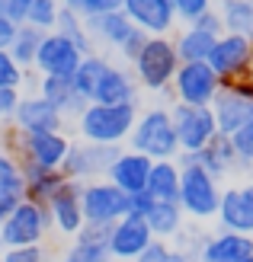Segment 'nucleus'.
I'll list each match as a JSON object with an SVG mask.
<instances>
[{
	"mask_svg": "<svg viewBox=\"0 0 253 262\" xmlns=\"http://www.w3.org/2000/svg\"><path fill=\"white\" fill-rule=\"evenodd\" d=\"M23 80H26V71L13 61L10 51H0V86H16L20 90Z\"/></svg>",
	"mask_w": 253,
	"mask_h": 262,
	"instance_id": "obj_37",
	"label": "nucleus"
},
{
	"mask_svg": "<svg viewBox=\"0 0 253 262\" xmlns=\"http://www.w3.org/2000/svg\"><path fill=\"white\" fill-rule=\"evenodd\" d=\"M13 157L29 166H42V169H61L64 157L71 150V138L64 131H13Z\"/></svg>",
	"mask_w": 253,
	"mask_h": 262,
	"instance_id": "obj_5",
	"label": "nucleus"
},
{
	"mask_svg": "<svg viewBox=\"0 0 253 262\" xmlns=\"http://www.w3.org/2000/svg\"><path fill=\"white\" fill-rule=\"evenodd\" d=\"M51 227L55 224H51L48 205L23 199L16 205V211L0 224V246H4V250H13V246H38Z\"/></svg>",
	"mask_w": 253,
	"mask_h": 262,
	"instance_id": "obj_4",
	"label": "nucleus"
},
{
	"mask_svg": "<svg viewBox=\"0 0 253 262\" xmlns=\"http://www.w3.org/2000/svg\"><path fill=\"white\" fill-rule=\"evenodd\" d=\"M135 96H138V80H135V77H131L125 68H115V64H109L90 102H103V106H122V102H135Z\"/></svg>",
	"mask_w": 253,
	"mask_h": 262,
	"instance_id": "obj_23",
	"label": "nucleus"
},
{
	"mask_svg": "<svg viewBox=\"0 0 253 262\" xmlns=\"http://www.w3.org/2000/svg\"><path fill=\"white\" fill-rule=\"evenodd\" d=\"M4 7H7V0H0V13H4Z\"/></svg>",
	"mask_w": 253,
	"mask_h": 262,
	"instance_id": "obj_50",
	"label": "nucleus"
},
{
	"mask_svg": "<svg viewBox=\"0 0 253 262\" xmlns=\"http://www.w3.org/2000/svg\"><path fill=\"white\" fill-rule=\"evenodd\" d=\"M81 61H84V51L74 42H68L58 32H45L42 48L35 55V71L42 77H74Z\"/></svg>",
	"mask_w": 253,
	"mask_h": 262,
	"instance_id": "obj_13",
	"label": "nucleus"
},
{
	"mask_svg": "<svg viewBox=\"0 0 253 262\" xmlns=\"http://www.w3.org/2000/svg\"><path fill=\"white\" fill-rule=\"evenodd\" d=\"M4 262H45V250H42V243L38 246H13V250H4Z\"/></svg>",
	"mask_w": 253,
	"mask_h": 262,
	"instance_id": "obj_39",
	"label": "nucleus"
},
{
	"mask_svg": "<svg viewBox=\"0 0 253 262\" xmlns=\"http://www.w3.org/2000/svg\"><path fill=\"white\" fill-rule=\"evenodd\" d=\"M154 240H157V237L151 233L148 221L138 217V214H125L122 221H115V224H112V233H109V256L119 259V262H135Z\"/></svg>",
	"mask_w": 253,
	"mask_h": 262,
	"instance_id": "obj_14",
	"label": "nucleus"
},
{
	"mask_svg": "<svg viewBox=\"0 0 253 262\" xmlns=\"http://www.w3.org/2000/svg\"><path fill=\"white\" fill-rule=\"evenodd\" d=\"M20 99H23V93L16 86H0V119L13 122V115L20 109Z\"/></svg>",
	"mask_w": 253,
	"mask_h": 262,
	"instance_id": "obj_41",
	"label": "nucleus"
},
{
	"mask_svg": "<svg viewBox=\"0 0 253 262\" xmlns=\"http://www.w3.org/2000/svg\"><path fill=\"white\" fill-rule=\"evenodd\" d=\"M173 253H177V250H170L164 240H154L135 262H173Z\"/></svg>",
	"mask_w": 253,
	"mask_h": 262,
	"instance_id": "obj_44",
	"label": "nucleus"
},
{
	"mask_svg": "<svg viewBox=\"0 0 253 262\" xmlns=\"http://www.w3.org/2000/svg\"><path fill=\"white\" fill-rule=\"evenodd\" d=\"M189 26L199 29V32H208V35H224V19H221L218 10H205L202 16H196Z\"/></svg>",
	"mask_w": 253,
	"mask_h": 262,
	"instance_id": "obj_38",
	"label": "nucleus"
},
{
	"mask_svg": "<svg viewBox=\"0 0 253 262\" xmlns=\"http://www.w3.org/2000/svg\"><path fill=\"white\" fill-rule=\"evenodd\" d=\"M138 122V106L135 102H122V106H103V102H90L84 115L77 119L81 138L90 144H112L122 147V141L131 138V128Z\"/></svg>",
	"mask_w": 253,
	"mask_h": 262,
	"instance_id": "obj_1",
	"label": "nucleus"
},
{
	"mask_svg": "<svg viewBox=\"0 0 253 262\" xmlns=\"http://www.w3.org/2000/svg\"><path fill=\"white\" fill-rule=\"evenodd\" d=\"M84 23H87L90 38H100V42L112 45V48H122V45H125V38L138 29V26L125 16V10L103 13V16H93V19H84Z\"/></svg>",
	"mask_w": 253,
	"mask_h": 262,
	"instance_id": "obj_24",
	"label": "nucleus"
},
{
	"mask_svg": "<svg viewBox=\"0 0 253 262\" xmlns=\"http://www.w3.org/2000/svg\"><path fill=\"white\" fill-rule=\"evenodd\" d=\"M0 262H4V253H0Z\"/></svg>",
	"mask_w": 253,
	"mask_h": 262,
	"instance_id": "obj_52",
	"label": "nucleus"
},
{
	"mask_svg": "<svg viewBox=\"0 0 253 262\" xmlns=\"http://www.w3.org/2000/svg\"><path fill=\"white\" fill-rule=\"evenodd\" d=\"M29 10H32V0H7L4 16H7L10 23H16V26H26V19H29Z\"/></svg>",
	"mask_w": 253,
	"mask_h": 262,
	"instance_id": "obj_45",
	"label": "nucleus"
},
{
	"mask_svg": "<svg viewBox=\"0 0 253 262\" xmlns=\"http://www.w3.org/2000/svg\"><path fill=\"white\" fill-rule=\"evenodd\" d=\"M224 4H228V0H224Z\"/></svg>",
	"mask_w": 253,
	"mask_h": 262,
	"instance_id": "obj_56",
	"label": "nucleus"
},
{
	"mask_svg": "<svg viewBox=\"0 0 253 262\" xmlns=\"http://www.w3.org/2000/svg\"><path fill=\"white\" fill-rule=\"evenodd\" d=\"M106 68H109V61L106 58H100V55H84V61H81V68L74 71V90L81 93L87 102L93 99V93H96V86H100V80H103V74H106Z\"/></svg>",
	"mask_w": 253,
	"mask_h": 262,
	"instance_id": "obj_28",
	"label": "nucleus"
},
{
	"mask_svg": "<svg viewBox=\"0 0 253 262\" xmlns=\"http://www.w3.org/2000/svg\"><path fill=\"white\" fill-rule=\"evenodd\" d=\"M119 154H122V147H112V144L77 141V144H71L68 157H64L61 173L74 182H93L100 176H109V169L119 160Z\"/></svg>",
	"mask_w": 253,
	"mask_h": 262,
	"instance_id": "obj_7",
	"label": "nucleus"
},
{
	"mask_svg": "<svg viewBox=\"0 0 253 262\" xmlns=\"http://www.w3.org/2000/svg\"><path fill=\"white\" fill-rule=\"evenodd\" d=\"M180 166H202L205 173H211L215 179H221L224 173H231V169L237 166V154H234V144H231V135H218L211 138L202 150L196 154H180L177 157Z\"/></svg>",
	"mask_w": 253,
	"mask_h": 262,
	"instance_id": "obj_17",
	"label": "nucleus"
},
{
	"mask_svg": "<svg viewBox=\"0 0 253 262\" xmlns=\"http://www.w3.org/2000/svg\"><path fill=\"white\" fill-rule=\"evenodd\" d=\"M170 115H173L177 138H180V154L202 150L205 144L218 135V122H215L211 106H183V102H177Z\"/></svg>",
	"mask_w": 253,
	"mask_h": 262,
	"instance_id": "obj_11",
	"label": "nucleus"
},
{
	"mask_svg": "<svg viewBox=\"0 0 253 262\" xmlns=\"http://www.w3.org/2000/svg\"><path fill=\"white\" fill-rule=\"evenodd\" d=\"M250 83H253V68H250Z\"/></svg>",
	"mask_w": 253,
	"mask_h": 262,
	"instance_id": "obj_51",
	"label": "nucleus"
},
{
	"mask_svg": "<svg viewBox=\"0 0 253 262\" xmlns=\"http://www.w3.org/2000/svg\"><path fill=\"white\" fill-rule=\"evenodd\" d=\"M148 32H141V29H135V32H131L128 38H125V45L122 48H119V51H122V58L125 61H131V64H135V58L141 55V51H144V45H148Z\"/></svg>",
	"mask_w": 253,
	"mask_h": 262,
	"instance_id": "obj_43",
	"label": "nucleus"
},
{
	"mask_svg": "<svg viewBox=\"0 0 253 262\" xmlns=\"http://www.w3.org/2000/svg\"><path fill=\"white\" fill-rule=\"evenodd\" d=\"M42 38H45L42 29H35L29 23L20 26V32H16V38H13V45H10V55L23 71L35 68V55H38V48H42Z\"/></svg>",
	"mask_w": 253,
	"mask_h": 262,
	"instance_id": "obj_29",
	"label": "nucleus"
},
{
	"mask_svg": "<svg viewBox=\"0 0 253 262\" xmlns=\"http://www.w3.org/2000/svg\"><path fill=\"white\" fill-rule=\"evenodd\" d=\"M231 144H234L237 163H241V166H253V122L244 125L241 131H234V135H231Z\"/></svg>",
	"mask_w": 253,
	"mask_h": 262,
	"instance_id": "obj_36",
	"label": "nucleus"
},
{
	"mask_svg": "<svg viewBox=\"0 0 253 262\" xmlns=\"http://www.w3.org/2000/svg\"><path fill=\"white\" fill-rule=\"evenodd\" d=\"M131 150H138L151 160H177L180 157V138L173 128V115L167 109H148L138 115L131 128Z\"/></svg>",
	"mask_w": 253,
	"mask_h": 262,
	"instance_id": "obj_2",
	"label": "nucleus"
},
{
	"mask_svg": "<svg viewBox=\"0 0 253 262\" xmlns=\"http://www.w3.org/2000/svg\"><path fill=\"white\" fill-rule=\"evenodd\" d=\"M211 112H215L221 135H234L244 125H250L253 122V83H250V77L224 83L221 93L215 96V102H211Z\"/></svg>",
	"mask_w": 253,
	"mask_h": 262,
	"instance_id": "obj_9",
	"label": "nucleus"
},
{
	"mask_svg": "<svg viewBox=\"0 0 253 262\" xmlns=\"http://www.w3.org/2000/svg\"><path fill=\"white\" fill-rule=\"evenodd\" d=\"M128 214V195L109 179L84 182V221L87 224H115Z\"/></svg>",
	"mask_w": 253,
	"mask_h": 262,
	"instance_id": "obj_12",
	"label": "nucleus"
},
{
	"mask_svg": "<svg viewBox=\"0 0 253 262\" xmlns=\"http://www.w3.org/2000/svg\"><path fill=\"white\" fill-rule=\"evenodd\" d=\"M151 205H154V199L148 192H138V195H128V214H138V217H144L151 211Z\"/></svg>",
	"mask_w": 253,
	"mask_h": 262,
	"instance_id": "obj_47",
	"label": "nucleus"
},
{
	"mask_svg": "<svg viewBox=\"0 0 253 262\" xmlns=\"http://www.w3.org/2000/svg\"><path fill=\"white\" fill-rule=\"evenodd\" d=\"M218 205H221L218 179L211 173H205L202 166H183V176H180V208H183V214H189L196 221L218 217Z\"/></svg>",
	"mask_w": 253,
	"mask_h": 262,
	"instance_id": "obj_6",
	"label": "nucleus"
},
{
	"mask_svg": "<svg viewBox=\"0 0 253 262\" xmlns=\"http://www.w3.org/2000/svg\"><path fill=\"white\" fill-rule=\"evenodd\" d=\"M221 77L211 71L208 61H186L173 77V93L183 106H211L221 93Z\"/></svg>",
	"mask_w": 253,
	"mask_h": 262,
	"instance_id": "obj_8",
	"label": "nucleus"
},
{
	"mask_svg": "<svg viewBox=\"0 0 253 262\" xmlns=\"http://www.w3.org/2000/svg\"><path fill=\"white\" fill-rule=\"evenodd\" d=\"M0 253H4V246H0Z\"/></svg>",
	"mask_w": 253,
	"mask_h": 262,
	"instance_id": "obj_54",
	"label": "nucleus"
},
{
	"mask_svg": "<svg viewBox=\"0 0 253 262\" xmlns=\"http://www.w3.org/2000/svg\"><path fill=\"white\" fill-rule=\"evenodd\" d=\"M215 42H218V35H208V32H199V29H186L177 42V55H180V61L186 64V61H208V55H211V48H215Z\"/></svg>",
	"mask_w": 253,
	"mask_h": 262,
	"instance_id": "obj_30",
	"label": "nucleus"
},
{
	"mask_svg": "<svg viewBox=\"0 0 253 262\" xmlns=\"http://www.w3.org/2000/svg\"><path fill=\"white\" fill-rule=\"evenodd\" d=\"M218 221H221L224 230L250 233V237H253V182H244V186H231V189L221 192Z\"/></svg>",
	"mask_w": 253,
	"mask_h": 262,
	"instance_id": "obj_16",
	"label": "nucleus"
},
{
	"mask_svg": "<svg viewBox=\"0 0 253 262\" xmlns=\"http://www.w3.org/2000/svg\"><path fill=\"white\" fill-rule=\"evenodd\" d=\"M48 211H51V224H55L64 237H77L81 227L87 224L84 221V182L68 179L55 195H51Z\"/></svg>",
	"mask_w": 253,
	"mask_h": 262,
	"instance_id": "obj_15",
	"label": "nucleus"
},
{
	"mask_svg": "<svg viewBox=\"0 0 253 262\" xmlns=\"http://www.w3.org/2000/svg\"><path fill=\"white\" fill-rule=\"evenodd\" d=\"M109 233H112L109 224H84L81 233L74 237V243H106L109 246Z\"/></svg>",
	"mask_w": 253,
	"mask_h": 262,
	"instance_id": "obj_40",
	"label": "nucleus"
},
{
	"mask_svg": "<svg viewBox=\"0 0 253 262\" xmlns=\"http://www.w3.org/2000/svg\"><path fill=\"white\" fill-rule=\"evenodd\" d=\"M58 13H61V0H32V10H29V26L42 32H55L58 26Z\"/></svg>",
	"mask_w": 253,
	"mask_h": 262,
	"instance_id": "obj_33",
	"label": "nucleus"
},
{
	"mask_svg": "<svg viewBox=\"0 0 253 262\" xmlns=\"http://www.w3.org/2000/svg\"><path fill=\"white\" fill-rule=\"evenodd\" d=\"M55 32H58V35H64L68 42H74L77 48L84 51V55H93V51H90V48H93V38H90V32H87V23L77 16V13H71L68 7H61Z\"/></svg>",
	"mask_w": 253,
	"mask_h": 262,
	"instance_id": "obj_32",
	"label": "nucleus"
},
{
	"mask_svg": "<svg viewBox=\"0 0 253 262\" xmlns=\"http://www.w3.org/2000/svg\"><path fill=\"white\" fill-rule=\"evenodd\" d=\"M151 169H154V160H151V157H144V154H138V150H122L106 179L115 182V186L122 189L125 195H138V192L148 189Z\"/></svg>",
	"mask_w": 253,
	"mask_h": 262,
	"instance_id": "obj_19",
	"label": "nucleus"
},
{
	"mask_svg": "<svg viewBox=\"0 0 253 262\" xmlns=\"http://www.w3.org/2000/svg\"><path fill=\"white\" fill-rule=\"evenodd\" d=\"M180 176L183 166L177 160H154V169L148 176V192L154 202H177L180 205Z\"/></svg>",
	"mask_w": 253,
	"mask_h": 262,
	"instance_id": "obj_25",
	"label": "nucleus"
},
{
	"mask_svg": "<svg viewBox=\"0 0 253 262\" xmlns=\"http://www.w3.org/2000/svg\"><path fill=\"white\" fill-rule=\"evenodd\" d=\"M122 4L125 0H61V7H68L81 19H93V16H103V13H115V10H122Z\"/></svg>",
	"mask_w": 253,
	"mask_h": 262,
	"instance_id": "obj_34",
	"label": "nucleus"
},
{
	"mask_svg": "<svg viewBox=\"0 0 253 262\" xmlns=\"http://www.w3.org/2000/svg\"><path fill=\"white\" fill-rule=\"evenodd\" d=\"M208 64L221 77V83L244 80V77H250V68H253V38L237 32L218 35V42L208 55Z\"/></svg>",
	"mask_w": 253,
	"mask_h": 262,
	"instance_id": "obj_10",
	"label": "nucleus"
},
{
	"mask_svg": "<svg viewBox=\"0 0 253 262\" xmlns=\"http://www.w3.org/2000/svg\"><path fill=\"white\" fill-rule=\"evenodd\" d=\"M205 10H211V0H177V19L192 23L196 16H202Z\"/></svg>",
	"mask_w": 253,
	"mask_h": 262,
	"instance_id": "obj_42",
	"label": "nucleus"
},
{
	"mask_svg": "<svg viewBox=\"0 0 253 262\" xmlns=\"http://www.w3.org/2000/svg\"><path fill=\"white\" fill-rule=\"evenodd\" d=\"M38 96L48 99L64 119H68V115H71V119H81L84 109L90 106V102L74 90L71 77H42V83H38Z\"/></svg>",
	"mask_w": 253,
	"mask_h": 262,
	"instance_id": "obj_22",
	"label": "nucleus"
},
{
	"mask_svg": "<svg viewBox=\"0 0 253 262\" xmlns=\"http://www.w3.org/2000/svg\"><path fill=\"white\" fill-rule=\"evenodd\" d=\"M16 32H20V26H16V23H10L4 13H0V51H10V45H13V38H16Z\"/></svg>",
	"mask_w": 253,
	"mask_h": 262,
	"instance_id": "obj_48",
	"label": "nucleus"
},
{
	"mask_svg": "<svg viewBox=\"0 0 253 262\" xmlns=\"http://www.w3.org/2000/svg\"><path fill=\"white\" fill-rule=\"evenodd\" d=\"M13 128L26 131V135H32V131H61L64 115L42 96H23L16 115H13Z\"/></svg>",
	"mask_w": 253,
	"mask_h": 262,
	"instance_id": "obj_20",
	"label": "nucleus"
},
{
	"mask_svg": "<svg viewBox=\"0 0 253 262\" xmlns=\"http://www.w3.org/2000/svg\"><path fill=\"white\" fill-rule=\"evenodd\" d=\"M109 246L106 243H74L64 262H109Z\"/></svg>",
	"mask_w": 253,
	"mask_h": 262,
	"instance_id": "obj_35",
	"label": "nucleus"
},
{
	"mask_svg": "<svg viewBox=\"0 0 253 262\" xmlns=\"http://www.w3.org/2000/svg\"><path fill=\"white\" fill-rule=\"evenodd\" d=\"M247 262H253V259H247Z\"/></svg>",
	"mask_w": 253,
	"mask_h": 262,
	"instance_id": "obj_55",
	"label": "nucleus"
},
{
	"mask_svg": "<svg viewBox=\"0 0 253 262\" xmlns=\"http://www.w3.org/2000/svg\"><path fill=\"white\" fill-rule=\"evenodd\" d=\"M224 32H237L253 38V0H228L221 10Z\"/></svg>",
	"mask_w": 253,
	"mask_h": 262,
	"instance_id": "obj_31",
	"label": "nucleus"
},
{
	"mask_svg": "<svg viewBox=\"0 0 253 262\" xmlns=\"http://www.w3.org/2000/svg\"><path fill=\"white\" fill-rule=\"evenodd\" d=\"M23 176H26V199H32L38 205H48L51 195L68 182V176L61 169H42V166H29V163H23Z\"/></svg>",
	"mask_w": 253,
	"mask_h": 262,
	"instance_id": "obj_26",
	"label": "nucleus"
},
{
	"mask_svg": "<svg viewBox=\"0 0 253 262\" xmlns=\"http://www.w3.org/2000/svg\"><path fill=\"white\" fill-rule=\"evenodd\" d=\"M125 16L148 35H167L177 23V7L173 0H125Z\"/></svg>",
	"mask_w": 253,
	"mask_h": 262,
	"instance_id": "obj_18",
	"label": "nucleus"
},
{
	"mask_svg": "<svg viewBox=\"0 0 253 262\" xmlns=\"http://www.w3.org/2000/svg\"><path fill=\"white\" fill-rule=\"evenodd\" d=\"M247 259H253V237L234 230H221L199 253V262H247Z\"/></svg>",
	"mask_w": 253,
	"mask_h": 262,
	"instance_id": "obj_21",
	"label": "nucleus"
},
{
	"mask_svg": "<svg viewBox=\"0 0 253 262\" xmlns=\"http://www.w3.org/2000/svg\"><path fill=\"white\" fill-rule=\"evenodd\" d=\"M23 173V166H20V160L13 157V150H4L0 147V182H7V179H13V176H20Z\"/></svg>",
	"mask_w": 253,
	"mask_h": 262,
	"instance_id": "obj_46",
	"label": "nucleus"
},
{
	"mask_svg": "<svg viewBox=\"0 0 253 262\" xmlns=\"http://www.w3.org/2000/svg\"><path fill=\"white\" fill-rule=\"evenodd\" d=\"M109 262H119V259H109Z\"/></svg>",
	"mask_w": 253,
	"mask_h": 262,
	"instance_id": "obj_53",
	"label": "nucleus"
},
{
	"mask_svg": "<svg viewBox=\"0 0 253 262\" xmlns=\"http://www.w3.org/2000/svg\"><path fill=\"white\" fill-rule=\"evenodd\" d=\"M180 55H177V45L170 42L167 35H151L144 51L135 58V80L151 90V93H161L173 83V77L180 71Z\"/></svg>",
	"mask_w": 253,
	"mask_h": 262,
	"instance_id": "obj_3",
	"label": "nucleus"
},
{
	"mask_svg": "<svg viewBox=\"0 0 253 262\" xmlns=\"http://www.w3.org/2000/svg\"><path fill=\"white\" fill-rule=\"evenodd\" d=\"M23 199L20 195H13V192H7V189H0V224H4V221L16 211V205H20Z\"/></svg>",
	"mask_w": 253,
	"mask_h": 262,
	"instance_id": "obj_49",
	"label": "nucleus"
},
{
	"mask_svg": "<svg viewBox=\"0 0 253 262\" xmlns=\"http://www.w3.org/2000/svg\"><path fill=\"white\" fill-rule=\"evenodd\" d=\"M144 221H148L154 237H177L183 227V208L177 202H154Z\"/></svg>",
	"mask_w": 253,
	"mask_h": 262,
	"instance_id": "obj_27",
	"label": "nucleus"
}]
</instances>
